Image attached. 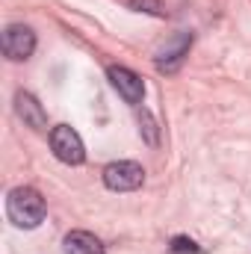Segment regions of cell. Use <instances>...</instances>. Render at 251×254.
I'll return each instance as SVG.
<instances>
[{"label":"cell","instance_id":"cell-1","mask_svg":"<svg viewBox=\"0 0 251 254\" xmlns=\"http://www.w3.org/2000/svg\"><path fill=\"white\" fill-rule=\"evenodd\" d=\"M6 213H9V222L15 228H24V231L39 228L45 219V198L30 187H18L6 198Z\"/></svg>","mask_w":251,"mask_h":254},{"label":"cell","instance_id":"cell-2","mask_svg":"<svg viewBox=\"0 0 251 254\" xmlns=\"http://www.w3.org/2000/svg\"><path fill=\"white\" fill-rule=\"evenodd\" d=\"M51 148H54L57 160H63L65 166H80L86 160V148H83L80 133L68 125H57L51 130Z\"/></svg>","mask_w":251,"mask_h":254},{"label":"cell","instance_id":"cell-3","mask_svg":"<svg viewBox=\"0 0 251 254\" xmlns=\"http://www.w3.org/2000/svg\"><path fill=\"white\" fill-rule=\"evenodd\" d=\"M142 181H145V169L133 160H119L104 169V184L113 192H133L142 187Z\"/></svg>","mask_w":251,"mask_h":254},{"label":"cell","instance_id":"cell-4","mask_svg":"<svg viewBox=\"0 0 251 254\" xmlns=\"http://www.w3.org/2000/svg\"><path fill=\"white\" fill-rule=\"evenodd\" d=\"M33 51H36V33L30 27H24V24L6 27V33H3V54H6V60L24 63V60L33 57Z\"/></svg>","mask_w":251,"mask_h":254},{"label":"cell","instance_id":"cell-5","mask_svg":"<svg viewBox=\"0 0 251 254\" xmlns=\"http://www.w3.org/2000/svg\"><path fill=\"white\" fill-rule=\"evenodd\" d=\"M107 77H110V83L116 86V92L125 98L127 104H142V98H145V83H142V77H139L136 71H130L125 65H110Z\"/></svg>","mask_w":251,"mask_h":254},{"label":"cell","instance_id":"cell-6","mask_svg":"<svg viewBox=\"0 0 251 254\" xmlns=\"http://www.w3.org/2000/svg\"><path fill=\"white\" fill-rule=\"evenodd\" d=\"M189 48H192V33H178V36H172L169 42H166V48L157 54V68L160 71H166V74H172V71H178L181 63H184V57L189 54Z\"/></svg>","mask_w":251,"mask_h":254},{"label":"cell","instance_id":"cell-7","mask_svg":"<svg viewBox=\"0 0 251 254\" xmlns=\"http://www.w3.org/2000/svg\"><path fill=\"white\" fill-rule=\"evenodd\" d=\"M15 113H18V119H21L24 125L33 127V130H45V127H48V113H45V107H42L30 92H18V95H15Z\"/></svg>","mask_w":251,"mask_h":254},{"label":"cell","instance_id":"cell-8","mask_svg":"<svg viewBox=\"0 0 251 254\" xmlns=\"http://www.w3.org/2000/svg\"><path fill=\"white\" fill-rule=\"evenodd\" d=\"M63 246H65V254H107L104 243L89 231H71Z\"/></svg>","mask_w":251,"mask_h":254},{"label":"cell","instance_id":"cell-9","mask_svg":"<svg viewBox=\"0 0 251 254\" xmlns=\"http://www.w3.org/2000/svg\"><path fill=\"white\" fill-rule=\"evenodd\" d=\"M139 125H142V130H145L148 145H157V142H160V136H157V122H154V116H151L148 110L139 113Z\"/></svg>","mask_w":251,"mask_h":254},{"label":"cell","instance_id":"cell-10","mask_svg":"<svg viewBox=\"0 0 251 254\" xmlns=\"http://www.w3.org/2000/svg\"><path fill=\"white\" fill-rule=\"evenodd\" d=\"M169 249H172V254H201V249H198L189 237H175Z\"/></svg>","mask_w":251,"mask_h":254},{"label":"cell","instance_id":"cell-11","mask_svg":"<svg viewBox=\"0 0 251 254\" xmlns=\"http://www.w3.org/2000/svg\"><path fill=\"white\" fill-rule=\"evenodd\" d=\"M130 9L136 12H148V15H163V3L160 0H130Z\"/></svg>","mask_w":251,"mask_h":254}]
</instances>
